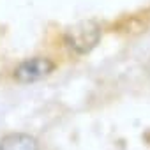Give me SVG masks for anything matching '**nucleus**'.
Returning <instances> with one entry per match:
<instances>
[{"label": "nucleus", "mask_w": 150, "mask_h": 150, "mask_svg": "<svg viewBox=\"0 0 150 150\" xmlns=\"http://www.w3.org/2000/svg\"><path fill=\"white\" fill-rule=\"evenodd\" d=\"M53 69H55L53 60L46 57H34V58L21 62L14 69V78L20 83H34V81L46 78L48 74H51Z\"/></svg>", "instance_id": "nucleus-2"}, {"label": "nucleus", "mask_w": 150, "mask_h": 150, "mask_svg": "<svg viewBox=\"0 0 150 150\" xmlns=\"http://www.w3.org/2000/svg\"><path fill=\"white\" fill-rule=\"evenodd\" d=\"M99 41H101V27L92 20L80 21L65 30L67 46L74 50L78 55L90 53L99 44Z\"/></svg>", "instance_id": "nucleus-1"}, {"label": "nucleus", "mask_w": 150, "mask_h": 150, "mask_svg": "<svg viewBox=\"0 0 150 150\" xmlns=\"http://www.w3.org/2000/svg\"><path fill=\"white\" fill-rule=\"evenodd\" d=\"M0 150H39V143L30 134L13 132L0 139Z\"/></svg>", "instance_id": "nucleus-3"}]
</instances>
